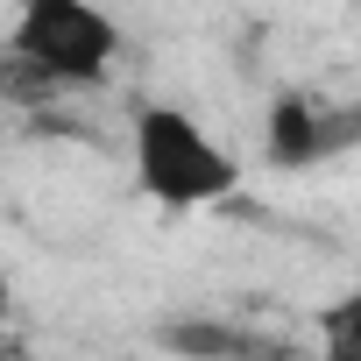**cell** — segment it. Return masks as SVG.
<instances>
[{
	"mask_svg": "<svg viewBox=\"0 0 361 361\" xmlns=\"http://www.w3.org/2000/svg\"><path fill=\"white\" fill-rule=\"evenodd\" d=\"M121 57V22L85 8V0H29L8 29L0 78L15 92H50V85H99L106 64Z\"/></svg>",
	"mask_w": 361,
	"mask_h": 361,
	"instance_id": "1",
	"label": "cell"
},
{
	"mask_svg": "<svg viewBox=\"0 0 361 361\" xmlns=\"http://www.w3.org/2000/svg\"><path fill=\"white\" fill-rule=\"evenodd\" d=\"M135 185L163 206V213H192V206H213L241 185V163L227 142H213L185 106L170 99H149L135 106Z\"/></svg>",
	"mask_w": 361,
	"mask_h": 361,
	"instance_id": "2",
	"label": "cell"
},
{
	"mask_svg": "<svg viewBox=\"0 0 361 361\" xmlns=\"http://www.w3.org/2000/svg\"><path fill=\"white\" fill-rule=\"evenodd\" d=\"M333 149V114H319L305 92H276L262 114V156L276 170H305Z\"/></svg>",
	"mask_w": 361,
	"mask_h": 361,
	"instance_id": "3",
	"label": "cell"
},
{
	"mask_svg": "<svg viewBox=\"0 0 361 361\" xmlns=\"http://www.w3.org/2000/svg\"><path fill=\"white\" fill-rule=\"evenodd\" d=\"M319 361H361V283L319 305Z\"/></svg>",
	"mask_w": 361,
	"mask_h": 361,
	"instance_id": "4",
	"label": "cell"
},
{
	"mask_svg": "<svg viewBox=\"0 0 361 361\" xmlns=\"http://www.w3.org/2000/svg\"><path fill=\"white\" fill-rule=\"evenodd\" d=\"M163 347L170 354H199V361H241V333H227L220 319H170L163 326Z\"/></svg>",
	"mask_w": 361,
	"mask_h": 361,
	"instance_id": "5",
	"label": "cell"
},
{
	"mask_svg": "<svg viewBox=\"0 0 361 361\" xmlns=\"http://www.w3.org/2000/svg\"><path fill=\"white\" fill-rule=\"evenodd\" d=\"M8 298H15V290H8V276H0V319H8Z\"/></svg>",
	"mask_w": 361,
	"mask_h": 361,
	"instance_id": "6",
	"label": "cell"
}]
</instances>
